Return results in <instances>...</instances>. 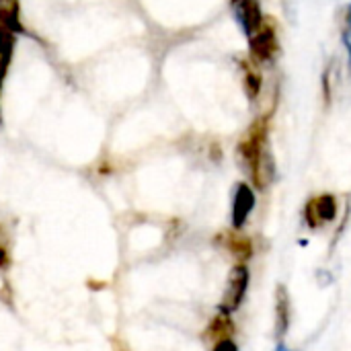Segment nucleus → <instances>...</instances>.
<instances>
[{
  "label": "nucleus",
  "instance_id": "0eeeda50",
  "mask_svg": "<svg viewBox=\"0 0 351 351\" xmlns=\"http://www.w3.org/2000/svg\"><path fill=\"white\" fill-rule=\"evenodd\" d=\"M274 313H276V327H274V331H276V337L282 339L290 331V323H292L290 292L282 284H278V288H276V308H274Z\"/></svg>",
  "mask_w": 351,
  "mask_h": 351
},
{
  "label": "nucleus",
  "instance_id": "423d86ee",
  "mask_svg": "<svg viewBox=\"0 0 351 351\" xmlns=\"http://www.w3.org/2000/svg\"><path fill=\"white\" fill-rule=\"evenodd\" d=\"M232 8H234V19L247 37L255 35L261 29L263 12L259 0H232Z\"/></svg>",
  "mask_w": 351,
  "mask_h": 351
},
{
  "label": "nucleus",
  "instance_id": "f8f14e48",
  "mask_svg": "<svg viewBox=\"0 0 351 351\" xmlns=\"http://www.w3.org/2000/svg\"><path fill=\"white\" fill-rule=\"evenodd\" d=\"M212 351H239V346L234 343V339L232 337H228V339H220V341H216L214 343V348Z\"/></svg>",
  "mask_w": 351,
  "mask_h": 351
},
{
  "label": "nucleus",
  "instance_id": "9d476101",
  "mask_svg": "<svg viewBox=\"0 0 351 351\" xmlns=\"http://www.w3.org/2000/svg\"><path fill=\"white\" fill-rule=\"evenodd\" d=\"M243 72H245V90H247L249 99H257V95L261 90V74H259V70L255 68V64L245 62Z\"/></svg>",
  "mask_w": 351,
  "mask_h": 351
},
{
  "label": "nucleus",
  "instance_id": "6e6552de",
  "mask_svg": "<svg viewBox=\"0 0 351 351\" xmlns=\"http://www.w3.org/2000/svg\"><path fill=\"white\" fill-rule=\"evenodd\" d=\"M232 333H234V325H232V321H230V315H226V313H220V315L212 321L210 329L206 331L208 339H216V341L228 339Z\"/></svg>",
  "mask_w": 351,
  "mask_h": 351
},
{
  "label": "nucleus",
  "instance_id": "39448f33",
  "mask_svg": "<svg viewBox=\"0 0 351 351\" xmlns=\"http://www.w3.org/2000/svg\"><path fill=\"white\" fill-rule=\"evenodd\" d=\"M255 191L249 183H237L232 193V208H230V220L234 230H243L251 212L255 210Z\"/></svg>",
  "mask_w": 351,
  "mask_h": 351
},
{
  "label": "nucleus",
  "instance_id": "7ed1b4c3",
  "mask_svg": "<svg viewBox=\"0 0 351 351\" xmlns=\"http://www.w3.org/2000/svg\"><path fill=\"white\" fill-rule=\"evenodd\" d=\"M337 212H339L337 197L331 193H323L308 199V204L304 206V222L311 230H319L331 224L337 218Z\"/></svg>",
  "mask_w": 351,
  "mask_h": 351
},
{
  "label": "nucleus",
  "instance_id": "4468645a",
  "mask_svg": "<svg viewBox=\"0 0 351 351\" xmlns=\"http://www.w3.org/2000/svg\"><path fill=\"white\" fill-rule=\"evenodd\" d=\"M346 21H348V29H346V31H348V33L351 35V2H350V6H348V14H346Z\"/></svg>",
  "mask_w": 351,
  "mask_h": 351
},
{
  "label": "nucleus",
  "instance_id": "2eb2a0df",
  "mask_svg": "<svg viewBox=\"0 0 351 351\" xmlns=\"http://www.w3.org/2000/svg\"><path fill=\"white\" fill-rule=\"evenodd\" d=\"M276 351H292L288 346H284V343H280L278 348H276Z\"/></svg>",
  "mask_w": 351,
  "mask_h": 351
},
{
  "label": "nucleus",
  "instance_id": "f03ea898",
  "mask_svg": "<svg viewBox=\"0 0 351 351\" xmlns=\"http://www.w3.org/2000/svg\"><path fill=\"white\" fill-rule=\"evenodd\" d=\"M249 282H251V274L245 263H239L230 269L228 280H226V290H224V296L220 302V313L232 315L234 311L241 308V304L247 296V290H249Z\"/></svg>",
  "mask_w": 351,
  "mask_h": 351
},
{
  "label": "nucleus",
  "instance_id": "ddd939ff",
  "mask_svg": "<svg viewBox=\"0 0 351 351\" xmlns=\"http://www.w3.org/2000/svg\"><path fill=\"white\" fill-rule=\"evenodd\" d=\"M341 39H343L346 49H348V58H350V66H351V35L348 33V31H343V33H341Z\"/></svg>",
  "mask_w": 351,
  "mask_h": 351
},
{
  "label": "nucleus",
  "instance_id": "1a4fd4ad",
  "mask_svg": "<svg viewBox=\"0 0 351 351\" xmlns=\"http://www.w3.org/2000/svg\"><path fill=\"white\" fill-rule=\"evenodd\" d=\"M226 239V249L234 255V257H239V259H243V261H247L249 257H251V253H253V249H251V243L243 237V234H224Z\"/></svg>",
  "mask_w": 351,
  "mask_h": 351
},
{
  "label": "nucleus",
  "instance_id": "20e7f679",
  "mask_svg": "<svg viewBox=\"0 0 351 351\" xmlns=\"http://www.w3.org/2000/svg\"><path fill=\"white\" fill-rule=\"evenodd\" d=\"M249 47H251V58L255 62H271L280 53V41L276 29L263 21L261 29L249 37Z\"/></svg>",
  "mask_w": 351,
  "mask_h": 351
},
{
  "label": "nucleus",
  "instance_id": "9b49d317",
  "mask_svg": "<svg viewBox=\"0 0 351 351\" xmlns=\"http://www.w3.org/2000/svg\"><path fill=\"white\" fill-rule=\"evenodd\" d=\"M10 31H6L4 27H0V78L6 70V64L10 60Z\"/></svg>",
  "mask_w": 351,
  "mask_h": 351
},
{
  "label": "nucleus",
  "instance_id": "f257e3e1",
  "mask_svg": "<svg viewBox=\"0 0 351 351\" xmlns=\"http://www.w3.org/2000/svg\"><path fill=\"white\" fill-rule=\"evenodd\" d=\"M267 117H259L251 123V128L237 146L241 167L251 177L253 185L261 191L267 189L276 177V162L267 144Z\"/></svg>",
  "mask_w": 351,
  "mask_h": 351
}]
</instances>
